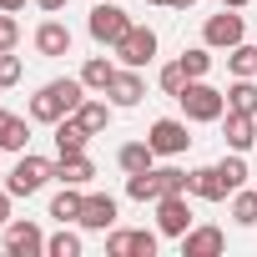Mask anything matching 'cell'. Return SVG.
<instances>
[{"mask_svg":"<svg viewBox=\"0 0 257 257\" xmlns=\"http://www.w3.org/2000/svg\"><path fill=\"white\" fill-rule=\"evenodd\" d=\"M16 81H21V56L0 51V86H16Z\"/></svg>","mask_w":257,"mask_h":257,"instance_id":"cell-33","label":"cell"},{"mask_svg":"<svg viewBox=\"0 0 257 257\" xmlns=\"http://www.w3.org/2000/svg\"><path fill=\"white\" fill-rule=\"evenodd\" d=\"M182 71H187V81H202V76L212 71V46H197V51H182Z\"/></svg>","mask_w":257,"mask_h":257,"instance_id":"cell-25","label":"cell"},{"mask_svg":"<svg viewBox=\"0 0 257 257\" xmlns=\"http://www.w3.org/2000/svg\"><path fill=\"white\" fill-rule=\"evenodd\" d=\"M16 41H21V21L11 11H0V51H16Z\"/></svg>","mask_w":257,"mask_h":257,"instance_id":"cell-30","label":"cell"},{"mask_svg":"<svg viewBox=\"0 0 257 257\" xmlns=\"http://www.w3.org/2000/svg\"><path fill=\"white\" fill-rule=\"evenodd\" d=\"M11 222V192H0V227Z\"/></svg>","mask_w":257,"mask_h":257,"instance_id":"cell-35","label":"cell"},{"mask_svg":"<svg viewBox=\"0 0 257 257\" xmlns=\"http://www.w3.org/2000/svg\"><path fill=\"white\" fill-rule=\"evenodd\" d=\"M81 202H86V197H81L76 187H61L56 202H51V217H56V222H81Z\"/></svg>","mask_w":257,"mask_h":257,"instance_id":"cell-23","label":"cell"},{"mask_svg":"<svg viewBox=\"0 0 257 257\" xmlns=\"http://www.w3.org/2000/svg\"><path fill=\"white\" fill-rule=\"evenodd\" d=\"M227 111H247V116H257V86H252V76H237V86L227 91Z\"/></svg>","mask_w":257,"mask_h":257,"instance_id":"cell-24","label":"cell"},{"mask_svg":"<svg viewBox=\"0 0 257 257\" xmlns=\"http://www.w3.org/2000/svg\"><path fill=\"white\" fill-rule=\"evenodd\" d=\"M227 66H232V76H257V46H232Z\"/></svg>","mask_w":257,"mask_h":257,"instance_id":"cell-28","label":"cell"},{"mask_svg":"<svg viewBox=\"0 0 257 257\" xmlns=\"http://www.w3.org/2000/svg\"><path fill=\"white\" fill-rule=\"evenodd\" d=\"M152 6H167V0H152Z\"/></svg>","mask_w":257,"mask_h":257,"instance_id":"cell-40","label":"cell"},{"mask_svg":"<svg viewBox=\"0 0 257 257\" xmlns=\"http://www.w3.org/2000/svg\"><path fill=\"white\" fill-rule=\"evenodd\" d=\"M152 152L157 157H182L187 147H192V137H187V121H172V116H162V121H152Z\"/></svg>","mask_w":257,"mask_h":257,"instance_id":"cell-6","label":"cell"},{"mask_svg":"<svg viewBox=\"0 0 257 257\" xmlns=\"http://www.w3.org/2000/svg\"><path fill=\"white\" fill-rule=\"evenodd\" d=\"M86 142H91V132H86L76 116H61V121H56V152H61V157H81Z\"/></svg>","mask_w":257,"mask_h":257,"instance_id":"cell-14","label":"cell"},{"mask_svg":"<svg viewBox=\"0 0 257 257\" xmlns=\"http://www.w3.org/2000/svg\"><path fill=\"white\" fill-rule=\"evenodd\" d=\"M0 11H11V16H16V11H26V0H0Z\"/></svg>","mask_w":257,"mask_h":257,"instance_id":"cell-36","label":"cell"},{"mask_svg":"<svg viewBox=\"0 0 257 257\" xmlns=\"http://www.w3.org/2000/svg\"><path fill=\"white\" fill-rule=\"evenodd\" d=\"M36 51H41V56H71V31H66L61 21H46V26L36 31Z\"/></svg>","mask_w":257,"mask_h":257,"instance_id":"cell-16","label":"cell"},{"mask_svg":"<svg viewBox=\"0 0 257 257\" xmlns=\"http://www.w3.org/2000/svg\"><path fill=\"white\" fill-rule=\"evenodd\" d=\"M31 132H26V121L11 116V111H0V152H26Z\"/></svg>","mask_w":257,"mask_h":257,"instance_id":"cell-19","label":"cell"},{"mask_svg":"<svg viewBox=\"0 0 257 257\" xmlns=\"http://www.w3.org/2000/svg\"><path fill=\"white\" fill-rule=\"evenodd\" d=\"M86 31H91V41H96V46H116L126 31H132V16H126L121 6H96V11H91V21H86Z\"/></svg>","mask_w":257,"mask_h":257,"instance_id":"cell-4","label":"cell"},{"mask_svg":"<svg viewBox=\"0 0 257 257\" xmlns=\"http://www.w3.org/2000/svg\"><path fill=\"white\" fill-rule=\"evenodd\" d=\"M167 6H172V11H187V6H197V0H167Z\"/></svg>","mask_w":257,"mask_h":257,"instance_id":"cell-38","label":"cell"},{"mask_svg":"<svg viewBox=\"0 0 257 257\" xmlns=\"http://www.w3.org/2000/svg\"><path fill=\"white\" fill-rule=\"evenodd\" d=\"M182 86H187L182 61H177V66H162V91H167V96H182Z\"/></svg>","mask_w":257,"mask_h":257,"instance_id":"cell-31","label":"cell"},{"mask_svg":"<svg viewBox=\"0 0 257 257\" xmlns=\"http://www.w3.org/2000/svg\"><path fill=\"white\" fill-rule=\"evenodd\" d=\"M106 96H111V106H137V101L147 96V81H142V71H137V66L116 71V76H111V86H106Z\"/></svg>","mask_w":257,"mask_h":257,"instance_id":"cell-10","label":"cell"},{"mask_svg":"<svg viewBox=\"0 0 257 257\" xmlns=\"http://www.w3.org/2000/svg\"><path fill=\"white\" fill-rule=\"evenodd\" d=\"M132 257H157V232H132Z\"/></svg>","mask_w":257,"mask_h":257,"instance_id":"cell-32","label":"cell"},{"mask_svg":"<svg viewBox=\"0 0 257 257\" xmlns=\"http://www.w3.org/2000/svg\"><path fill=\"white\" fill-rule=\"evenodd\" d=\"M177 101H182L187 121H222V116H227V91H217V86H207V81H187Z\"/></svg>","mask_w":257,"mask_h":257,"instance_id":"cell-2","label":"cell"},{"mask_svg":"<svg viewBox=\"0 0 257 257\" xmlns=\"http://www.w3.org/2000/svg\"><path fill=\"white\" fill-rule=\"evenodd\" d=\"M51 177H56V162H46V157H21L16 172L6 177V192H11V197H36Z\"/></svg>","mask_w":257,"mask_h":257,"instance_id":"cell-3","label":"cell"},{"mask_svg":"<svg viewBox=\"0 0 257 257\" xmlns=\"http://www.w3.org/2000/svg\"><path fill=\"white\" fill-rule=\"evenodd\" d=\"M111 76H116V66H111L106 56H91V61L81 66V81H86V91H106V86H111Z\"/></svg>","mask_w":257,"mask_h":257,"instance_id":"cell-22","label":"cell"},{"mask_svg":"<svg viewBox=\"0 0 257 257\" xmlns=\"http://www.w3.org/2000/svg\"><path fill=\"white\" fill-rule=\"evenodd\" d=\"M116 162H121V172H126V177H137V172H152L157 152H152V142H126Z\"/></svg>","mask_w":257,"mask_h":257,"instance_id":"cell-18","label":"cell"},{"mask_svg":"<svg viewBox=\"0 0 257 257\" xmlns=\"http://www.w3.org/2000/svg\"><path fill=\"white\" fill-rule=\"evenodd\" d=\"M46 252H51V257H81V237H76V232H66V222H61V232H56V237H46Z\"/></svg>","mask_w":257,"mask_h":257,"instance_id":"cell-26","label":"cell"},{"mask_svg":"<svg viewBox=\"0 0 257 257\" xmlns=\"http://www.w3.org/2000/svg\"><path fill=\"white\" fill-rule=\"evenodd\" d=\"M222 6H227V11H242V6H247V0H222Z\"/></svg>","mask_w":257,"mask_h":257,"instance_id":"cell-39","label":"cell"},{"mask_svg":"<svg viewBox=\"0 0 257 257\" xmlns=\"http://www.w3.org/2000/svg\"><path fill=\"white\" fill-rule=\"evenodd\" d=\"M157 227H162L167 237L192 232V207H187V192H172V197H162V202H157Z\"/></svg>","mask_w":257,"mask_h":257,"instance_id":"cell-8","label":"cell"},{"mask_svg":"<svg viewBox=\"0 0 257 257\" xmlns=\"http://www.w3.org/2000/svg\"><path fill=\"white\" fill-rule=\"evenodd\" d=\"M126 197H132V202H162L157 167H152V172H137V177H126Z\"/></svg>","mask_w":257,"mask_h":257,"instance_id":"cell-21","label":"cell"},{"mask_svg":"<svg viewBox=\"0 0 257 257\" xmlns=\"http://www.w3.org/2000/svg\"><path fill=\"white\" fill-rule=\"evenodd\" d=\"M6 252L11 257H36V252H46V232L36 222H6Z\"/></svg>","mask_w":257,"mask_h":257,"instance_id":"cell-9","label":"cell"},{"mask_svg":"<svg viewBox=\"0 0 257 257\" xmlns=\"http://www.w3.org/2000/svg\"><path fill=\"white\" fill-rule=\"evenodd\" d=\"M91 177H96V167H91V157H86V152H81V157H61V162H56V182H61V187H86Z\"/></svg>","mask_w":257,"mask_h":257,"instance_id":"cell-17","label":"cell"},{"mask_svg":"<svg viewBox=\"0 0 257 257\" xmlns=\"http://www.w3.org/2000/svg\"><path fill=\"white\" fill-rule=\"evenodd\" d=\"M111 222H116V197L96 192V197L81 202V227H86V232H106Z\"/></svg>","mask_w":257,"mask_h":257,"instance_id":"cell-13","label":"cell"},{"mask_svg":"<svg viewBox=\"0 0 257 257\" xmlns=\"http://www.w3.org/2000/svg\"><path fill=\"white\" fill-rule=\"evenodd\" d=\"M116 56H121V66H152V56H157V31L152 26H132L121 41H116Z\"/></svg>","mask_w":257,"mask_h":257,"instance_id":"cell-5","label":"cell"},{"mask_svg":"<svg viewBox=\"0 0 257 257\" xmlns=\"http://www.w3.org/2000/svg\"><path fill=\"white\" fill-rule=\"evenodd\" d=\"M106 257H132V232H111L106 237Z\"/></svg>","mask_w":257,"mask_h":257,"instance_id":"cell-34","label":"cell"},{"mask_svg":"<svg viewBox=\"0 0 257 257\" xmlns=\"http://www.w3.org/2000/svg\"><path fill=\"white\" fill-rule=\"evenodd\" d=\"M232 217L242 222V227H257V192H232Z\"/></svg>","mask_w":257,"mask_h":257,"instance_id":"cell-27","label":"cell"},{"mask_svg":"<svg viewBox=\"0 0 257 257\" xmlns=\"http://www.w3.org/2000/svg\"><path fill=\"white\" fill-rule=\"evenodd\" d=\"M222 137H227L232 152H247V147H257V121L247 111H227L222 116Z\"/></svg>","mask_w":257,"mask_h":257,"instance_id":"cell-12","label":"cell"},{"mask_svg":"<svg viewBox=\"0 0 257 257\" xmlns=\"http://www.w3.org/2000/svg\"><path fill=\"white\" fill-rule=\"evenodd\" d=\"M36 6H41V11H51V16H56V11H61V6H66V0H36Z\"/></svg>","mask_w":257,"mask_h":257,"instance_id":"cell-37","label":"cell"},{"mask_svg":"<svg viewBox=\"0 0 257 257\" xmlns=\"http://www.w3.org/2000/svg\"><path fill=\"white\" fill-rule=\"evenodd\" d=\"M242 36H247V26H242V16H212L207 26H202V41L212 46V51H232V46H242Z\"/></svg>","mask_w":257,"mask_h":257,"instance_id":"cell-7","label":"cell"},{"mask_svg":"<svg viewBox=\"0 0 257 257\" xmlns=\"http://www.w3.org/2000/svg\"><path fill=\"white\" fill-rule=\"evenodd\" d=\"M232 187H227V177L217 172V167H197L192 172V197H202V202H222Z\"/></svg>","mask_w":257,"mask_h":257,"instance_id":"cell-15","label":"cell"},{"mask_svg":"<svg viewBox=\"0 0 257 257\" xmlns=\"http://www.w3.org/2000/svg\"><path fill=\"white\" fill-rule=\"evenodd\" d=\"M71 116H76V121L86 126L91 137H96V132H106V126H111V106H106V101H81V106H76Z\"/></svg>","mask_w":257,"mask_h":257,"instance_id":"cell-20","label":"cell"},{"mask_svg":"<svg viewBox=\"0 0 257 257\" xmlns=\"http://www.w3.org/2000/svg\"><path fill=\"white\" fill-rule=\"evenodd\" d=\"M217 172H222V177H227V187L237 192V187L247 182V162H242V152H232V157H222V162H217Z\"/></svg>","mask_w":257,"mask_h":257,"instance_id":"cell-29","label":"cell"},{"mask_svg":"<svg viewBox=\"0 0 257 257\" xmlns=\"http://www.w3.org/2000/svg\"><path fill=\"white\" fill-rule=\"evenodd\" d=\"M222 247H227L222 227H192V232H182V257H217Z\"/></svg>","mask_w":257,"mask_h":257,"instance_id":"cell-11","label":"cell"},{"mask_svg":"<svg viewBox=\"0 0 257 257\" xmlns=\"http://www.w3.org/2000/svg\"><path fill=\"white\" fill-rule=\"evenodd\" d=\"M86 101V81L76 76H61V81H51V86H41V96H31V121H46V126H56L61 116H71L76 106Z\"/></svg>","mask_w":257,"mask_h":257,"instance_id":"cell-1","label":"cell"}]
</instances>
